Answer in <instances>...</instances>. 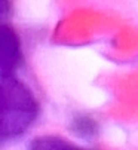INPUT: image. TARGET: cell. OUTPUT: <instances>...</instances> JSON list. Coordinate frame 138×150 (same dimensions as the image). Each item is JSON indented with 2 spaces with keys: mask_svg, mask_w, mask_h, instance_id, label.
Returning a JSON list of instances; mask_svg holds the SVG:
<instances>
[{
  "mask_svg": "<svg viewBox=\"0 0 138 150\" xmlns=\"http://www.w3.org/2000/svg\"><path fill=\"white\" fill-rule=\"evenodd\" d=\"M22 61V46L18 33L0 23V79L9 77Z\"/></svg>",
  "mask_w": 138,
  "mask_h": 150,
  "instance_id": "cell-2",
  "label": "cell"
},
{
  "mask_svg": "<svg viewBox=\"0 0 138 150\" xmlns=\"http://www.w3.org/2000/svg\"><path fill=\"white\" fill-rule=\"evenodd\" d=\"M28 150H94V149H86V147L77 146L62 137L43 135V137H37L30 144Z\"/></svg>",
  "mask_w": 138,
  "mask_h": 150,
  "instance_id": "cell-3",
  "label": "cell"
},
{
  "mask_svg": "<svg viewBox=\"0 0 138 150\" xmlns=\"http://www.w3.org/2000/svg\"><path fill=\"white\" fill-rule=\"evenodd\" d=\"M39 113V101L24 82L12 76L0 79V144L22 137Z\"/></svg>",
  "mask_w": 138,
  "mask_h": 150,
  "instance_id": "cell-1",
  "label": "cell"
},
{
  "mask_svg": "<svg viewBox=\"0 0 138 150\" xmlns=\"http://www.w3.org/2000/svg\"><path fill=\"white\" fill-rule=\"evenodd\" d=\"M73 129L77 132V135L82 137H92L97 132V123L91 117H76Z\"/></svg>",
  "mask_w": 138,
  "mask_h": 150,
  "instance_id": "cell-4",
  "label": "cell"
},
{
  "mask_svg": "<svg viewBox=\"0 0 138 150\" xmlns=\"http://www.w3.org/2000/svg\"><path fill=\"white\" fill-rule=\"evenodd\" d=\"M11 13V3L8 2H0V21L5 19Z\"/></svg>",
  "mask_w": 138,
  "mask_h": 150,
  "instance_id": "cell-5",
  "label": "cell"
}]
</instances>
